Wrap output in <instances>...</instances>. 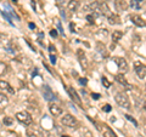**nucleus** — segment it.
Wrapping results in <instances>:
<instances>
[{
	"mask_svg": "<svg viewBox=\"0 0 146 137\" xmlns=\"http://www.w3.org/2000/svg\"><path fill=\"white\" fill-rule=\"evenodd\" d=\"M115 99L117 104L122 108H125V109H129L130 108V101H129V97L124 94V92H117L115 96Z\"/></svg>",
	"mask_w": 146,
	"mask_h": 137,
	"instance_id": "f257e3e1",
	"label": "nucleus"
},
{
	"mask_svg": "<svg viewBox=\"0 0 146 137\" xmlns=\"http://www.w3.org/2000/svg\"><path fill=\"white\" fill-rule=\"evenodd\" d=\"M61 123H62V125L71 127V129L78 126V121H77L76 118L73 115H71V114H65V115L61 118Z\"/></svg>",
	"mask_w": 146,
	"mask_h": 137,
	"instance_id": "f03ea898",
	"label": "nucleus"
},
{
	"mask_svg": "<svg viewBox=\"0 0 146 137\" xmlns=\"http://www.w3.org/2000/svg\"><path fill=\"white\" fill-rule=\"evenodd\" d=\"M16 119L23 125H31L32 124V117L28 112H18L16 113Z\"/></svg>",
	"mask_w": 146,
	"mask_h": 137,
	"instance_id": "7ed1b4c3",
	"label": "nucleus"
},
{
	"mask_svg": "<svg viewBox=\"0 0 146 137\" xmlns=\"http://www.w3.org/2000/svg\"><path fill=\"white\" fill-rule=\"evenodd\" d=\"M134 70H135L136 75H138L140 79H144V78L146 76V66L144 65V63L136 61L134 63Z\"/></svg>",
	"mask_w": 146,
	"mask_h": 137,
	"instance_id": "20e7f679",
	"label": "nucleus"
},
{
	"mask_svg": "<svg viewBox=\"0 0 146 137\" xmlns=\"http://www.w3.org/2000/svg\"><path fill=\"white\" fill-rule=\"evenodd\" d=\"M113 61H115V63L117 65L118 67V69L121 70V73H127L128 72V63L127 61L124 60V58H122V57H113Z\"/></svg>",
	"mask_w": 146,
	"mask_h": 137,
	"instance_id": "39448f33",
	"label": "nucleus"
},
{
	"mask_svg": "<svg viewBox=\"0 0 146 137\" xmlns=\"http://www.w3.org/2000/svg\"><path fill=\"white\" fill-rule=\"evenodd\" d=\"M77 57H78V61H79V65H80V67L83 68L84 70L88 69V60H86L85 52H84L82 49H79L78 51H77Z\"/></svg>",
	"mask_w": 146,
	"mask_h": 137,
	"instance_id": "423d86ee",
	"label": "nucleus"
},
{
	"mask_svg": "<svg viewBox=\"0 0 146 137\" xmlns=\"http://www.w3.org/2000/svg\"><path fill=\"white\" fill-rule=\"evenodd\" d=\"M66 91L68 92V95H70V97H71V99H72L73 102H76V103H78V104L82 103L78 94H77V91L73 89V88H71V86H66Z\"/></svg>",
	"mask_w": 146,
	"mask_h": 137,
	"instance_id": "0eeeda50",
	"label": "nucleus"
},
{
	"mask_svg": "<svg viewBox=\"0 0 146 137\" xmlns=\"http://www.w3.org/2000/svg\"><path fill=\"white\" fill-rule=\"evenodd\" d=\"M115 79H116V81H118V83H119L121 85H123V86H124L125 89H128V90H131V88H133V86H131V85L127 81V79L124 78V75H123V73H121V74H117V75L115 76Z\"/></svg>",
	"mask_w": 146,
	"mask_h": 137,
	"instance_id": "6e6552de",
	"label": "nucleus"
},
{
	"mask_svg": "<svg viewBox=\"0 0 146 137\" xmlns=\"http://www.w3.org/2000/svg\"><path fill=\"white\" fill-rule=\"evenodd\" d=\"M130 21L136 26V27H145L146 22L144 21V18L139 16V15H131L130 16Z\"/></svg>",
	"mask_w": 146,
	"mask_h": 137,
	"instance_id": "1a4fd4ad",
	"label": "nucleus"
},
{
	"mask_svg": "<svg viewBox=\"0 0 146 137\" xmlns=\"http://www.w3.org/2000/svg\"><path fill=\"white\" fill-rule=\"evenodd\" d=\"M98 12L100 13V15L106 16V17H108L110 15H111V11H110V7L107 6V4H106V3H101V4H99Z\"/></svg>",
	"mask_w": 146,
	"mask_h": 137,
	"instance_id": "9d476101",
	"label": "nucleus"
},
{
	"mask_svg": "<svg viewBox=\"0 0 146 137\" xmlns=\"http://www.w3.org/2000/svg\"><path fill=\"white\" fill-rule=\"evenodd\" d=\"M43 95H44V98L46 99V101H54L55 98V95H54V92L51 91V89L49 88L48 85H45L44 86V89H43Z\"/></svg>",
	"mask_w": 146,
	"mask_h": 137,
	"instance_id": "9b49d317",
	"label": "nucleus"
},
{
	"mask_svg": "<svg viewBox=\"0 0 146 137\" xmlns=\"http://www.w3.org/2000/svg\"><path fill=\"white\" fill-rule=\"evenodd\" d=\"M49 111H50V113H51L54 117H60L61 114H62V109H61V107H60V106H57V104H55V103H51V104H50Z\"/></svg>",
	"mask_w": 146,
	"mask_h": 137,
	"instance_id": "f8f14e48",
	"label": "nucleus"
},
{
	"mask_svg": "<svg viewBox=\"0 0 146 137\" xmlns=\"http://www.w3.org/2000/svg\"><path fill=\"white\" fill-rule=\"evenodd\" d=\"M0 86H1V90H3V91L5 90V91H7V92L11 94V95L15 94V90H13V89L11 88V85L9 84V83H6V81L1 80V81H0Z\"/></svg>",
	"mask_w": 146,
	"mask_h": 137,
	"instance_id": "ddd939ff",
	"label": "nucleus"
},
{
	"mask_svg": "<svg viewBox=\"0 0 146 137\" xmlns=\"http://www.w3.org/2000/svg\"><path fill=\"white\" fill-rule=\"evenodd\" d=\"M102 135L104 137H117L115 132L110 129L107 125H102Z\"/></svg>",
	"mask_w": 146,
	"mask_h": 137,
	"instance_id": "4468645a",
	"label": "nucleus"
},
{
	"mask_svg": "<svg viewBox=\"0 0 146 137\" xmlns=\"http://www.w3.org/2000/svg\"><path fill=\"white\" fill-rule=\"evenodd\" d=\"M78 6H79L78 0H70V3H68V5H67V9L71 12H74V11H77Z\"/></svg>",
	"mask_w": 146,
	"mask_h": 137,
	"instance_id": "2eb2a0df",
	"label": "nucleus"
},
{
	"mask_svg": "<svg viewBox=\"0 0 146 137\" xmlns=\"http://www.w3.org/2000/svg\"><path fill=\"white\" fill-rule=\"evenodd\" d=\"M107 20H108V23L110 24H118L119 23V17H118L117 15H115V13H111L108 17H107Z\"/></svg>",
	"mask_w": 146,
	"mask_h": 137,
	"instance_id": "dca6fc26",
	"label": "nucleus"
},
{
	"mask_svg": "<svg viewBox=\"0 0 146 137\" xmlns=\"http://www.w3.org/2000/svg\"><path fill=\"white\" fill-rule=\"evenodd\" d=\"M122 36H123V33H122L121 30H115L112 33V40H113V43H118L122 39Z\"/></svg>",
	"mask_w": 146,
	"mask_h": 137,
	"instance_id": "f3484780",
	"label": "nucleus"
},
{
	"mask_svg": "<svg viewBox=\"0 0 146 137\" xmlns=\"http://www.w3.org/2000/svg\"><path fill=\"white\" fill-rule=\"evenodd\" d=\"M143 5V0H130V6L134 10H139Z\"/></svg>",
	"mask_w": 146,
	"mask_h": 137,
	"instance_id": "a211bd4d",
	"label": "nucleus"
},
{
	"mask_svg": "<svg viewBox=\"0 0 146 137\" xmlns=\"http://www.w3.org/2000/svg\"><path fill=\"white\" fill-rule=\"evenodd\" d=\"M101 81H102V85H104L106 89H110V88H111V83H110V81L107 80V78H106V76H102V78H101Z\"/></svg>",
	"mask_w": 146,
	"mask_h": 137,
	"instance_id": "6ab92c4d",
	"label": "nucleus"
},
{
	"mask_svg": "<svg viewBox=\"0 0 146 137\" xmlns=\"http://www.w3.org/2000/svg\"><path fill=\"white\" fill-rule=\"evenodd\" d=\"M1 15H3V17L9 22V23L12 24V21H11V17H12V16H9V15H7V12H6L5 10H3V11H1Z\"/></svg>",
	"mask_w": 146,
	"mask_h": 137,
	"instance_id": "aec40b11",
	"label": "nucleus"
},
{
	"mask_svg": "<svg viewBox=\"0 0 146 137\" xmlns=\"http://www.w3.org/2000/svg\"><path fill=\"white\" fill-rule=\"evenodd\" d=\"M0 99H1V107H5L6 104H7V98H6V96L4 95V94H1L0 95Z\"/></svg>",
	"mask_w": 146,
	"mask_h": 137,
	"instance_id": "412c9836",
	"label": "nucleus"
},
{
	"mask_svg": "<svg viewBox=\"0 0 146 137\" xmlns=\"http://www.w3.org/2000/svg\"><path fill=\"white\" fill-rule=\"evenodd\" d=\"M124 117H125V118H127V119L129 120V121H131V123H133V124H134V126H136V127H138V121H136V120L134 119L133 117H131V115H129V114H125Z\"/></svg>",
	"mask_w": 146,
	"mask_h": 137,
	"instance_id": "4be33fe9",
	"label": "nucleus"
},
{
	"mask_svg": "<svg viewBox=\"0 0 146 137\" xmlns=\"http://www.w3.org/2000/svg\"><path fill=\"white\" fill-rule=\"evenodd\" d=\"M0 67H1V69H0V75L3 76L6 73V66L4 65V62H1V63H0Z\"/></svg>",
	"mask_w": 146,
	"mask_h": 137,
	"instance_id": "5701e85b",
	"label": "nucleus"
},
{
	"mask_svg": "<svg viewBox=\"0 0 146 137\" xmlns=\"http://www.w3.org/2000/svg\"><path fill=\"white\" fill-rule=\"evenodd\" d=\"M111 109H112V107L110 106V104H105V106L102 107V111H104V112H106V113L111 112Z\"/></svg>",
	"mask_w": 146,
	"mask_h": 137,
	"instance_id": "b1692460",
	"label": "nucleus"
},
{
	"mask_svg": "<svg viewBox=\"0 0 146 137\" xmlns=\"http://www.w3.org/2000/svg\"><path fill=\"white\" fill-rule=\"evenodd\" d=\"M4 124L5 125H11L12 124V119L9 117H5V119H4Z\"/></svg>",
	"mask_w": 146,
	"mask_h": 137,
	"instance_id": "393cba45",
	"label": "nucleus"
},
{
	"mask_svg": "<svg viewBox=\"0 0 146 137\" xmlns=\"http://www.w3.org/2000/svg\"><path fill=\"white\" fill-rule=\"evenodd\" d=\"M86 20H88V22H89L90 24L94 23V16L93 15H88V16H86Z\"/></svg>",
	"mask_w": 146,
	"mask_h": 137,
	"instance_id": "a878e982",
	"label": "nucleus"
},
{
	"mask_svg": "<svg viewBox=\"0 0 146 137\" xmlns=\"http://www.w3.org/2000/svg\"><path fill=\"white\" fill-rule=\"evenodd\" d=\"M49 51H50V53H51V55H55V53H56V49H55L52 45H49Z\"/></svg>",
	"mask_w": 146,
	"mask_h": 137,
	"instance_id": "bb28decb",
	"label": "nucleus"
},
{
	"mask_svg": "<svg viewBox=\"0 0 146 137\" xmlns=\"http://www.w3.org/2000/svg\"><path fill=\"white\" fill-rule=\"evenodd\" d=\"M50 61H51L52 65H55V63H56V56H55V55H51V56H50Z\"/></svg>",
	"mask_w": 146,
	"mask_h": 137,
	"instance_id": "cd10ccee",
	"label": "nucleus"
},
{
	"mask_svg": "<svg viewBox=\"0 0 146 137\" xmlns=\"http://www.w3.org/2000/svg\"><path fill=\"white\" fill-rule=\"evenodd\" d=\"M70 27H71V30H72V32H78V30L76 29V24H74V23H71Z\"/></svg>",
	"mask_w": 146,
	"mask_h": 137,
	"instance_id": "c85d7f7f",
	"label": "nucleus"
},
{
	"mask_svg": "<svg viewBox=\"0 0 146 137\" xmlns=\"http://www.w3.org/2000/svg\"><path fill=\"white\" fill-rule=\"evenodd\" d=\"M91 97H93L94 99H99L100 98V95L99 94H91Z\"/></svg>",
	"mask_w": 146,
	"mask_h": 137,
	"instance_id": "c756f323",
	"label": "nucleus"
},
{
	"mask_svg": "<svg viewBox=\"0 0 146 137\" xmlns=\"http://www.w3.org/2000/svg\"><path fill=\"white\" fill-rule=\"evenodd\" d=\"M28 137H39L36 134H34V132H31V131H28Z\"/></svg>",
	"mask_w": 146,
	"mask_h": 137,
	"instance_id": "7c9ffc66",
	"label": "nucleus"
},
{
	"mask_svg": "<svg viewBox=\"0 0 146 137\" xmlns=\"http://www.w3.org/2000/svg\"><path fill=\"white\" fill-rule=\"evenodd\" d=\"M50 35H51V36H54V38H55V36H56V35H57V32H56V30H55V29H52L51 32H50Z\"/></svg>",
	"mask_w": 146,
	"mask_h": 137,
	"instance_id": "2f4dec72",
	"label": "nucleus"
},
{
	"mask_svg": "<svg viewBox=\"0 0 146 137\" xmlns=\"http://www.w3.org/2000/svg\"><path fill=\"white\" fill-rule=\"evenodd\" d=\"M79 83L83 84V85H85V84H86V79H79Z\"/></svg>",
	"mask_w": 146,
	"mask_h": 137,
	"instance_id": "473e14b6",
	"label": "nucleus"
},
{
	"mask_svg": "<svg viewBox=\"0 0 146 137\" xmlns=\"http://www.w3.org/2000/svg\"><path fill=\"white\" fill-rule=\"evenodd\" d=\"M28 26H29V28H31V29H35V24H33V23H29Z\"/></svg>",
	"mask_w": 146,
	"mask_h": 137,
	"instance_id": "72a5a7b5",
	"label": "nucleus"
},
{
	"mask_svg": "<svg viewBox=\"0 0 146 137\" xmlns=\"http://www.w3.org/2000/svg\"><path fill=\"white\" fill-rule=\"evenodd\" d=\"M144 111H145V112H146V101H145V102H144Z\"/></svg>",
	"mask_w": 146,
	"mask_h": 137,
	"instance_id": "f704fd0d",
	"label": "nucleus"
},
{
	"mask_svg": "<svg viewBox=\"0 0 146 137\" xmlns=\"http://www.w3.org/2000/svg\"><path fill=\"white\" fill-rule=\"evenodd\" d=\"M62 137H67V136H66V135H63V136H62Z\"/></svg>",
	"mask_w": 146,
	"mask_h": 137,
	"instance_id": "c9c22d12",
	"label": "nucleus"
}]
</instances>
